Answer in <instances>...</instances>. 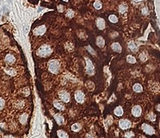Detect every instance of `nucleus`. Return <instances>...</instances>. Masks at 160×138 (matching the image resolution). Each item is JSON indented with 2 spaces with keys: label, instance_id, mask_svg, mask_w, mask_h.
<instances>
[{
  "label": "nucleus",
  "instance_id": "obj_1",
  "mask_svg": "<svg viewBox=\"0 0 160 138\" xmlns=\"http://www.w3.org/2000/svg\"><path fill=\"white\" fill-rule=\"evenodd\" d=\"M52 51H53V50H52V49L48 45H43L38 50L37 53H38V54L40 57H44L45 58V57L50 56V54H51Z\"/></svg>",
  "mask_w": 160,
  "mask_h": 138
},
{
  "label": "nucleus",
  "instance_id": "obj_2",
  "mask_svg": "<svg viewBox=\"0 0 160 138\" xmlns=\"http://www.w3.org/2000/svg\"><path fill=\"white\" fill-rule=\"evenodd\" d=\"M48 69H49L50 72H51L52 74H58L60 69L59 62L57 60H52L50 61L48 64Z\"/></svg>",
  "mask_w": 160,
  "mask_h": 138
},
{
  "label": "nucleus",
  "instance_id": "obj_3",
  "mask_svg": "<svg viewBox=\"0 0 160 138\" xmlns=\"http://www.w3.org/2000/svg\"><path fill=\"white\" fill-rule=\"evenodd\" d=\"M58 96H59V98L63 102L67 103L70 101V100H71V96H70V94L65 90L60 91L59 93H58Z\"/></svg>",
  "mask_w": 160,
  "mask_h": 138
},
{
  "label": "nucleus",
  "instance_id": "obj_4",
  "mask_svg": "<svg viewBox=\"0 0 160 138\" xmlns=\"http://www.w3.org/2000/svg\"><path fill=\"white\" fill-rule=\"evenodd\" d=\"M119 125L122 129H127L129 128H131V122L130 121V120H128L126 119H122V120H119Z\"/></svg>",
  "mask_w": 160,
  "mask_h": 138
},
{
  "label": "nucleus",
  "instance_id": "obj_5",
  "mask_svg": "<svg viewBox=\"0 0 160 138\" xmlns=\"http://www.w3.org/2000/svg\"><path fill=\"white\" fill-rule=\"evenodd\" d=\"M87 61V67H86V72L87 74H93L94 73H95V68H94V65L93 64L91 63V61L89 60L88 58L86 59Z\"/></svg>",
  "mask_w": 160,
  "mask_h": 138
},
{
  "label": "nucleus",
  "instance_id": "obj_6",
  "mask_svg": "<svg viewBox=\"0 0 160 138\" xmlns=\"http://www.w3.org/2000/svg\"><path fill=\"white\" fill-rule=\"evenodd\" d=\"M142 129L143 130L144 133H146V134H149V135H152L155 133V130L154 129L152 128L150 125H149L147 124H143L142 125Z\"/></svg>",
  "mask_w": 160,
  "mask_h": 138
},
{
  "label": "nucleus",
  "instance_id": "obj_7",
  "mask_svg": "<svg viewBox=\"0 0 160 138\" xmlns=\"http://www.w3.org/2000/svg\"><path fill=\"white\" fill-rule=\"evenodd\" d=\"M74 98H75L76 101L78 103H82L85 100V95L82 91L78 90L74 94Z\"/></svg>",
  "mask_w": 160,
  "mask_h": 138
},
{
  "label": "nucleus",
  "instance_id": "obj_8",
  "mask_svg": "<svg viewBox=\"0 0 160 138\" xmlns=\"http://www.w3.org/2000/svg\"><path fill=\"white\" fill-rule=\"evenodd\" d=\"M131 113H132V115L135 117H140V116H141V113H142V108L139 106H134L132 110H131Z\"/></svg>",
  "mask_w": 160,
  "mask_h": 138
},
{
  "label": "nucleus",
  "instance_id": "obj_9",
  "mask_svg": "<svg viewBox=\"0 0 160 138\" xmlns=\"http://www.w3.org/2000/svg\"><path fill=\"white\" fill-rule=\"evenodd\" d=\"M96 26L99 30H102L105 29V27H106V23H105V20L102 18H98L97 20H96Z\"/></svg>",
  "mask_w": 160,
  "mask_h": 138
},
{
  "label": "nucleus",
  "instance_id": "obj_10",
  "mask_svg": "<svg viewBox=\"0 0 160 138\" xmlns=\"http://www.w3.org/2000/svg\"><path fill=\"white\" fill-rule=\"evenodd\" d=\"M45 32H46V27L44 26H39V27H36L34 30V34L37 36L43 35Z\"/></svg>",
  "mask_w": 160,
  "mask_h": 138
},
{
  "label": "nucleus",
  "instance_id": "obj_11",
  "mask_svg": "<svg viewBox=\"0 0 160 138\" xmlns=\"http://www.w3.org/2000/svg\"><path fill=\"white\" fill-rule=\"evenodd\" d=\"M5 61L8 65H12L15 62V58L11 54H7L5 58Z\"/></svg>",
  "mask_w": 160,
  "mask_h": 138
},
{
  "label": "nucleus",
  "instance_id": "obj_12",
  "mask_svg": "<svg viewBox=\"0 0 160 138\" xmlns=\"http://www.w3.org/2000/svg\"><path fill=\"white\" fill-rule=\"evenodd\" d=\"M111 49H112L114 51L118 52V53H120L122 51V48L121 46L119 45V43L118 42H114L112 45H111Z\"/></svg>",
  "mask_w": 160,
  "mask_h": 138
},
{
  "label": "nucleus",
  "instance_id": "obj_13",
  "mask_svg": "<svg viewBox=\"0 0 160 138\" xmlns=\"http://www.w3.org/2000/svg\"><path fill=\"white\" fill-rule=\"evenodd\" d=\"M96 44L99 47H103L105 45V40L103 39V38L101 36L98 37L97 39H96Z\"/></svg>",
  "mask_w": 160,
  "mask_h": 138
},
{
  "label": "nucleus",
  "instance_id": "obj_14",
  "mask_svg": "<svg viewBox=\"0 0 160 138\" xmlns=\"http://www.w3.org/2000/svg\"><path fill=\"white\" fill-rule=\"evenodd\" d=\"M54 106L55 107L56 109H59V110H62V111L65 109L64 106H63L60 101H54Z\"/></svg>",
  "mask_w": 160,
  "mask_h": 138
},
{
  "label": "nucleus",
  "instance_id": "obj_15",
  "mask_svg": "<svg viewBox=\"0 0 160 138\" xmlns=\"http://www.w3.org/2000/svg\"><path fill=\"white\" fill-rule=\"evenodd\" d=\"M54 119H55L57 123L58 124H63L64 123V118L63 117V116H61L59 114H56L54 116Z\"/></svg>",
  "mask_w": 160,
  "mask_h": 138
},
{
  "label": "nucleus",
  "instance_id": "obj_16",
  "mask_svg": "<svg viewBox=\"0 0 160 138\" xmlns=\"http://www.w3.org/2000/svg\"><path fill=\"white\" fill-rule=\"evenodd\" d=\"M114 113H115V114L116 116H118V117H121V116L123 114V110H122V108L121 106H118L117 108L115 109Z\"/></svg>",
  "mask_w": 160,
  "mask_h": 138
},
{
  "label": "nucleus",
  "instance_id": "obj_17",
  "mask_svg": "<svg viewBox=\"0 0 160 138\" xmlns=\"http://www.w3.org/2000/svg\"><path fill=\"white\" fill-rule=\"evenodd\" d=\"M127 8L128 7L126 4H121V5L119 6V11L120 14H124V13L127 11Z\"/></svg>",
  "mask_w": 160,
  "mask_h": 138
},
{
  "label": "nucleus",
  "instance_id": "obj_18",
  "mask_svg": "<svg viewBox=\"0 0 160 138\" xmlns=\"http://www.w3.org/2000/svg\"><path fill=\"white\" fill-rule=\"evenodd\" d=\"M27 117H28V116H27V113H23V114L19 117V121L23 124H26L27 121Z\"/></svg>",
  "mask_w": 160,
  "mask_h": 138
},
{
  "label": "nucleus",
  "instance_id": "obj_19",
  "mask_svg": "<svg viewBox=\"0 0 160 138\" xmlns=\"http://www.w3.org/2000/svg\"><path fill=\"white\" fill-rule=\"evenodd\" d=\"M133 89L135 92H136V93H140V92L142 91V86L139 83H136L135 85L133 86Z\"/></svg>",
  "mask_w": 160,
  "mask_h": 138
},
{
  "label": "nucleus",
  "instance_id": "obj_20",
  "mask_svg": "<svg viewBox=\"0 0 160 138\" xmlns=\"http://www.w3.org/2000/svg\"><path fill=\"white\" fill-rule=\"evenodd\" d=\"M57 134H58V137L59 138H68L67 133L63 130H58V132H57Z\"/></svg>",
  "mask_w": 160,
  "mask_h": 138
},
{
  "label": "nucleus",
  "instance_id": "obj_21",
  "mask_svg": "<svg viewBox=\"0 0 160 138\" xmlns=\"http://www.w3.org/2000/svg\"><path fill=\"white\" fill-rule=\"evenodd\" d=\"M81 129V125L78 123H75L74 124H72L71 126V130L74 131V132H78Z\"/></svg>",
  "mask_w": 160,
  "mask_h": 138
},
{
  "label": "nucleus",
  "instance_id": "obj_22",
  "mask_svg": "<svg viewBox=\"0 0 160 138\" xmlns=\"http://www.w3.org/2000/svg\"><path fill=\"white\" fill-rule=\"evenodd\" d=\"M108 18H109V21L112 23H116L118 22V18L115 14H111Z\"/></svg>",
  "mask_w": 160,
  "mask_h": 138
},
{
  "label": "nucleus",
  "instance_id": "obj_23",
  "mask_svg": "<svg viewBox=\"0 0 160 138\" xmlns=\"http://www.w3.org/2000/svg\"><path fill=\"white\" fill-rule=\"evenodd\" d=\"M93 5H94V7H95V9H97V10H100L101 8H102V3H101V2L98 1V0H96L95 3H94Z\"/></svg>",
  "mask_w": 160,
  "mask_h": 138
},
{
  "label": "nucleus",
  "instance_id": "obj_24",
  "mask_svg": "<svg viewBox=\"0 0 160 138\" xmlns=\"http://www.w3.org/2000/svg\"><path fill=\"white\" fill-rule=\"evenodd\" d=\"M24 106H25V103H24L23 101H18L15 103V106L18 109H23Z\"/></svg>",
  "mask_w": 160,
  "mask_h": 138
},
{
  "label": "nucleus",
  "instance_id": "obj_25",
  "mask_svg": "<svg viewBox=\"0 0 160 138\" xmlns=\"http://www.w3.org/2000/svg\"><path fill=\"white\" fill-rule=\"evenodd\" d=\"M126 61H127L129 63H131V64H134V63L136 62V59L134 58L133 56H131V55H128L126 57Z\"/></svg>",
  "mask_w": 160,
  "mask_h": 138
},
{
  "label": "nucleus",
  "instance_id": "obj_26",
  "mask_svg": "<svg viewBox=\"0 0 160 138\" xmlns=\"http://www.w3.org/2000/svg\"><path fill=\"white\" fill-rule=\"evenodd\" d=\"M74 11L72 10H71V9H69V10H67V13H66V16L67 17H68V18H72V17L74 16Z\"/></svg>",
  "mask_w": 160,
  "mask_h": 138
},
{
  "label": "nucleus",
  "instance_id": "obj_27",
  "mask_svg": "<svg viewBox=\"0 0 160 138\" xmlns=\"http://www.w3.org/2000/svg\"><path fill=\"white\" fill-rule=\"evenodd\" d=\"M4 106H5V101H4L2 97H0V110L3 108Z\"/></svg>",
  "mask_w": 160,
  "mask_h": 138
},
{
  "label": "nucleus",
  "instance_id": "obj_28",
  "mask_svg": "<svg viewBox=\"0 0 160 138\" xmlns=\"http://www.w3.org/2000/svg\"><path fill=\"white\" fill-rule=\"evenodd\" d=\"M142 14H148V8L146 6H144L142 9Z\"/></svg>",
  "mask_w": 160,
  "mask_h": 138
},
{
  "label": "nucleus",
  "instance_id": "obj_29",
  "mask_svg": "<svg viewBox=\"0 0 160 138\" xmlns=\"http://www.w3.org/2000/svg\"><path fill=\"white\" fill-rule=\"evenodd\" d=\"M129 48L132 50V51H135V50H136V47L135 46V45H134V43H130L129 44Z\"/></svg>",
  "mask_w": 160,
  "mask_h": 138
},
{
  "label": "nucleus",
  "instance_id": "obj_30",
  "mask_svg": "<svg viewBox=\"0 0 160 138\" xmlns=\"http://www.w3.org/2000/svg\"><path fill=\"white\" fill-rule=\"evenodd\" d=\"M6 72H7L8 74H10V75H14V74H15V71L14 70V69H8V70H6Z\"/></svg>",
  "mask_w": 160,
  "mask_h": 138
},
{
  "label": "nucleus",
  "instance_id": "obj_31",
  "mask_svg": "<svg viewBox=\"0 0 160 138\" xmlns=\"http://www.w3.org/2000/svg\"><path fill=\"white\" fill-rule=\"evenodd\" d=\"M149 119H150V120H155V115L153 114V113H150V114H149Z\"/></svg>",
  "mask_w": 160,
  "mask_h": 138
},
{
  "label": "nucleus",
  "instance_id": "obj_32",
  "mask_svg": "<svg viewBox=\"0 0 160 138\" xmlns=\"http://www.w3.org/2000/svg\"><path fill=\"white\" fill-rule=\"evenodd\" d=\"M133 136H134V134L132 132H128L126 133V137L127 138H131V137H133Z\"/></svg>",
  "mask_w": 160,
  "mask_h": 138
},
{
  "label": "nucleus",
  "instance_id": "obj_33",
  "mask_svg": "<svg viewBox=\"0 0 160 138\" xmlns=\"http://www.w3.org/2000/svg\"><path fill=\"white\" fill-rule=\"evenodd\" d=\"M58 11L59 12H63V5H58Z\"/></svg>",
  "mask_w": 160,
  "mask_h": 138
},
{
  "label": "nucleus",
  "instance_id": "obj_34",
  "mask_svg": "<svg viewBox=\"0 0 160 138\" xmlns=\"http://www.w3.org/2000/svg\"><path fill=\"white\" fill-rule=\"evenodd\" d=\"M86 138H95V137L93 134H91V133H89V134L86 136Z\"/></svg>",
  "mask_w": 160,
  "mask_h": 138
},
{
  "label": "nucleus",
  "instance_id": "obj_35",
  "mask_svg": "<svg viewBox=\"0 0 160 138\" xmlns=\"http://www.w3.org/2000/svg\"><path fill=\"white\" fill-rule=\"evenodd\" d=\"M87 49H88V50H89L90 52H91V53H92V54H95V51H94L92 48H91L90 46H87Z\"/></svg>",
  "mask_w": 160,
  "mask_h": 138
},
{
  "label": "nucleus",
  "instance_id": "obj_36",
  "mask_svg": "<svg viewBox=\"0 0 160 138\" xmlns=\"http://www.w3.org/2000/svg\"><path fill=\"white\" fill-rule=\"evenodd\" d=\"M134 3H140V2L143 1V0H132Z\"/></svg>",
  "mask_w": 160,
  "mask_h": 138
},
{
  "label": "nucleus",
  "instance_id": "obj_37",
  "mask_svg": "<svg viewBox=\"0 0 160 138\" xmlns=\"http://www.w3.org/2000/svg\"><path fill=\"white\" fill-rule=\"evenodd\" d=\"M156 109L158 111H159L160 112V104L159 105H158V106H156Z\"/></svg>",
  "mask_w": 160,
  "mask_h": 138
},
{
  "label": "nucleus",
  "instance_id": "obj_38",
  "mask_svg": "<svg viewBox=\"0 0 160 138\" xmlns=\"http://www.w3.org/2000/svg\"><path fill=\"white\" fill-rule=\"evenodd\" d=\"M4 138H14V137H11V136H6V137H4Z\"/></svg>",
  "mask_w": 160,
  "mask_h": 138
},
{
  "label": "nucleus",
  "instance_id": "obj_39",
  "mask_svg": "<svg viewBox=\"0 0 160 138\" xmlns=\"http://www.w3.org/2000/svg\"><path fill=\"white\" fill-rule=\"evenodd\" d=\"M63 1H64V2H68V0H63Z\"/></svg>",
  "mask_w": 160,
  "mask_h": 138
}]
</instances>
